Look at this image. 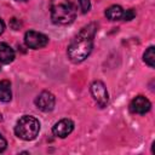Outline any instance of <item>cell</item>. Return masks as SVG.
<instances>
[{"instance_id": "5b68a950", "label": "cell", "mask_w": 155, "mask_h": 155, "mask_svg": "<svg viewBox=\"0 0 155 155\" xmlns=\"http://www.w3.org/2000/svg\"><path fill=\"white\" fill-rule=\"evenodd\" d=\"M24 42L29 48H42L48 44V38L39 31L35 30H28L24 35Z\"/></svg>"}, {"instance_id": "277c9868", "label": "cell", "mask_w": 155, "mask_h": 155, "mask_svg": "<svg viewBox=\"0 0 155 155\" xmlns=\"http://www.w3.org/2000/svg\"><path fill=\"white\" fill-rule=\"evenodd\" d=\"M91 94H92L93 99L96 101V103L101 108L107 107V104L109 102V94H108L105 85L102 81L97 80V81L92 82V85H91Z\"/></svg>"}, {"instance_id": "30bf717a", "label": "cell", "mask_w": 155, "mask_h": 155, "mask_svg": "<svg viewBox=\"0 0 155 155\" xmlns=\"http://www.w3.org/2000/svg\"><path fill=\"white\" fill-rule=\"evenodd\" d=\"M11 98H12L11 82L8 80L0 81V101L1 102H10Z\"/></svg>"}, {"instance_id": "9a60e30c", "label": "cell", "mask_w": 155, "mask_h": 155, "mask_svg": "<svg viewBox=\"0 0 155 155\" xmlns=\"http://www.w3.org/2000/svg\"><path fill=\"white\" fill-rule=\"evenodd\" d=\"M10 25H11L15 30H18V29H19V27H21V23H19V21H18L17 18H12V19H11V22H10Z\"/></svg>"}, {"instance_id": "8992f818", "label": "cell", "mask_w": 155, "mask_h": 155, "mask_svg": "<svg viewBox=\"0 0 155 155\" xmlns=\"http://www.w3.org/2000/svg\"><path fill=\"white\" fill-rule=\"evenodd\" d=\"M54 103H56V98L48 91H42L35 98V105L38 107V109L42 111H51L54 107Z\"/></svg>"}, {"instance_id": "7a4b0ae2", "label": "cell", "mask_w": 155, "mask_h": 155, "mask_svg": "<svg viewBox=\"0 0 155 155\" xmlns=\"http://www.w3.org/2000/svg\"><path fill=\"white\" fill-rule=\"evenodd\" d=\"M50 12L52 22L59 25H67L73 23L76 16L75 6L70 0H51Z\"/></svg>"}, {"instance_id": "2e32d148", "label": "cell", "mask_w": 155, "mask_h": 155, "mask_svg": "<svg viewBox=\"0 0 155 155\" xmlns=\"http://www.w3.org/2000/svg\"><path fill=\"white\" fill-rule=\"evenodd\" d=\"M6 145H7V143H6V139L0 134V153H2L5 149H6Z\"/></svg>"}, {"instance_id": "52a82bcc", "label": "cell", "mask_w": 155, "mask_h": 155, "mask_svg": "<svg viewBox=\"0 0 155 155\" xmlns=\"http://www.w3.org/2000/svg\"><path fill=\"white\" fill-rule=\"evenodd\" d=\"M150 108H151V103L144 96H137L130 103V111L133 114L144 115L145 113H148L150 110Z\"/></svg>"}, {"instance_id": "d6986e66", "label": "cell", "mask_w": 155, "mask_h": 155, "mask_svg": "<svg viewBox=\"0 0 155 155\" xmlns=\"http://www.w3.org/2000/svg\"><path fill=\"white\" fill-rule=\"evenodd\" d=\"M0 70H1V67H0Z\"/></svg>"}, {"instance_id": "ba28073f", "label": "cell", "mask_w": 155, "mask_h": 155, "mask_svg": "<svg viewBox=\"0 0 155 155\" xmlns=\"http://www.w3.org/2000/svg\"><path fill=\"white\" fill-rule=\"evenodd\" d=\"M73 130H74V122L70 119H62L58 122H56L54 126L52 127L53 134L59 138H65L73 132Z\"/></svg>"}, {"instance_id": "8fae6325", "label": "cell", "mask_w": 155, "mask_h": 155, "mask_svg": "<svg viewBox=\"0 0 155 155\" xmlns=\"http://www.w3.org/2000/svg\"><path fill=\"white\" fill-rule=\"evenodd\" d=\"M122 15H124V10L119 5H111L105 10V16L110 21H119L122 18Z\"/></svg>"}, {"instance_id": "e0dca14e", "label": "cell", "mask_w": 155, "mask_h": 155, "mask_svg": "<svg viewBox=\"0 0 155 155\" xmlns=\"http://www.w3.org/2000/svg\"><path fill=\"white\" fill-rule=\"evenodd\" d=\"M4 30H5V23H4V21L0 18V34H2Z\"/></svg>"}, {"instance_id": "7c38bea8", "label": "cell", "mask_w": 155, "mask_h": 155, "mask_svg": "<svg viewBox=\"0 0 155 155\" xmlns=\"http://www.w3.org/2000/svg\"><path fill=\"white\" fill-rule=\"evenodd\" d=\"M155 47L154 46H149L147 48V51L144 52L143 54V59L144 62L150 67V68H154V64H155V52H154Z\"/></svg>"}, {"instance_id": "6da1fadb", "label": "cell", "mask_w": 155, "mask_h": 155, "mask_svg": "<svg viewBox=\"0 0 155 155\" xmlns=\"http://www.w3.org/2000/svg\"><path fill=\"white\" fill-rule=\"evenodd\" d=\"M97 31V24L90 23L84 27L78 35L71 40L68 46V57L74 63H80L85 61L92 48H93V39Z\"/></svg>"}, {"instance_id": "3957f363", "label": "cell", "mask_w": 155, "mask_h": 155, "mask_svg": "<svg viewBox=\"0 0 155 155\" xmlns=\"http://www.w3.org/2000/svg\"><path fill=\"white\" fill-rule=\"evenodd\" d=\"M40 131V122L30 115L22 116L16 126H15V133L18 138L23 140H33L36 138Z\"/></svg>"}, {"instance_id": "ac0fdd59", "label": "cell", "mask_w": 155, "mask_h": 155, "mask_svg": "<svg viewBox=\"0 0 155 155\" xmlns=\"http://www.w3.org/2000/svg\"><path fill=\"white\" fill-rule=\"evenodd\" d=\"M17 1H27V0H17Z\"/></svg>"}, {"instance_id": "9c48e42d", "label": "cell", "mask_w": 155, "mask_h": 155, "mask_svg": "<svg viewBox=\"0 0 155 155\" xmlns=\"http://www.w3.org/2000/svg\"><path fill=\"white\" fill-rule=\"evenodd\" d=\"M15 59V51L5 42L0 41V62L8 64Z\"/></svg>"}, {"instance_id": "5bb4252c", "label": "cell", "mask_w": 155, "mask_h": 155, "mask_svg": "<svg viewBox=\"0 0 155 155\" xmlns=\"http://www.w3.org/2000/svg\"><path fill=\"white\" fill-rule=\"evenodd\" d=\"M134 17H136V12H134L133 8L126 10V12H124V15H122V18H124L125 21H131V19H133Z\"/></svg>"}, {"instance_id": "4fadbf2b", "label": "cell", "mask_w": 155, "mask_h": 155, "mask_svg": "<svg viewBox=\"0 0 155 155\" xmlns=\"http://www.w3.org/2000/svg\"><path fill=\"white\" fill-rule=\"evenodd\" d=\"M79 4H80V8H81L82 13H86L90 11V7H91L90 0H79Z\"/></svg>"}]
</instances>
